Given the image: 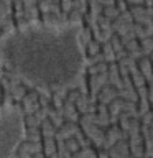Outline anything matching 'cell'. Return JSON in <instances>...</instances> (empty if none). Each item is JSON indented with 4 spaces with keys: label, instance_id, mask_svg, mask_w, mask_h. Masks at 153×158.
<instances>
[{
    "label": "cell",
    "instance_id": "6da1fadb",
    "mask_svg": "<svg viewBox=\"0 0 153 158\" xmlns=\"http://www.w3.org/2000/svg\"><path fill=\"white\" fill-rule=\"evenodd\" d=\"M81 22L30 23L0 36V64L28 86L61 91L81 77L86 54Z\"/></svg>",
    "mask_w": 153,
    "mask_h": 158
},
{
    "label": "cell",
    "instance_id": "7a4b0ae2",
    "mask_svg": "<svg viewBox=\"0 0 153 158\" xmlns=\"http://www.w3.org/2000/svg\"><path fill=\"white\" fill-rule=\"evenodd\" d=\"M23 138V112L17 106L0 107V158H13Z\"/></svg>",
    "mask_w": 153,
    "mask_h": 158
},
{
    "label": "cell",
    "instance_id": "3957f363",
    "mask_svg": "<svg viewBox=\"0 0 153 158\" xmlns=\"http://www.w3.org/2000/svg\"><path fill=\"white\" fill-rule=\"evenodd\" d=\"M132 2H133V3H137V5H138V3H143V0H132Z\"/></svg>",
    "mask_w": 153,
    "mask_h": 158
}]
</instances>
